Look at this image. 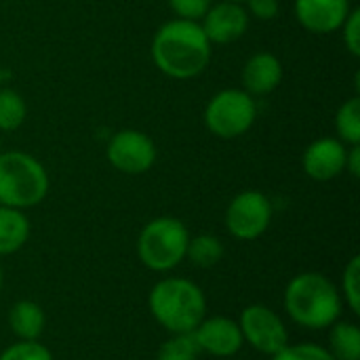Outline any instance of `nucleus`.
<instances>
[{
    "label": "nucleus",
    "mask_w": 360,
    "mask_h": 360,
    "mask_svg": "<svg viewBox=\"0 0 360 360\" xmlns=\"http://www.w3.org/2000/svg\"><path fill=\"white\" fill-rule=\"evenodd\" d=\"M278 0H247V13L259 21H270L278 15Z\"/></svg>",
    "instance_id": "bb28decb"
},
{
    "label": "nucleus",
    "mask_w": 360,
    "mask_h": 360,
    "mask_svg": "<svg viewBox=\"0 0 360 360\" xmlns=\"http://www.w3.org/2000/svg\"><path fill=\"white\" fill-rule=\"evenodd\" d=\"M230 2H240V4H243V2H247V0H230Z\"/></svg>",
    "instance_id": "7c9ffc66"
},
{
    "label": "nucleus",
    "mask_w": 360,
    "mask_h": 360,
    "mask_svg": "<svg viewBox=\"0 0 360 360\" xmlns=\"http://www.w3.org/2000/svg\"><path fill=\"white\" fill-rule=\"evenodd\" d=\"M0 360H55L40 342H15L0 352Z\"/></svg>",
    "instance_id": "b1692460"
},
{
    "label": "nucleus",
    "mask_w": 360,
    "mask_h": 360,
    "mask_svg": "<svg viewBox=\"0 0 360 360\" xmlns=\"http://www.w3.org/2000/svg\"><path fill=\"white\" fill-rule=\"evenodd\" d=\"M335 131L338 139L346 146L360 143V97L354 95L338 108L335 114Z\"/></svg>",
    "instance_id": "6ab92c4d"
},
{
    "label": "nucleus",
    "mask_w": 360,
    "mask_h": 360,
    "mask_svg": "<svg viewBox=\"0 0 360 360\" xmlns=\"http://www.w3.org/2000/svg\"><path fill=\"white\" fill-rule=\"evenodd\" d=\"M49 173L44 165L21 150L0 152V205L11 209H32L49 194Z\"/></svg>",
    "instance_id": "20e7f679"
},
{
    "label": "nucleus",
    "mask_w": 360,
    "mask_h": 360,
    "mask_svg": "<svg viewBox=\"0 0 360 360\" xmlns=\"http://www.w3.org/2000/svg\"><path fill=\"white\" fill-rule=\"evenodd\" d=\"M27 116L25 99L15 89L0 86V131H17Z\"/></svg>",
    "instance_id": "aec40b11"
},
{
    "label": "nucleus",
    "mask_w": 360,
    "mask_h": 360,
    "mask_svg": "<svg viewBox=\"0 0 360 360\" xmlns=\"http://www.w3.org/2000/svg\"><path fill=\"white\" fill-rule=\"evenodd\" d=\"M108 162L124 175H143L148 173L156 158L158 150L150 135L137 129H122L112 135L108 143Z\"/></svg>",
    "instance_id": "1a4fd4ad"
},
{
    "label": "nucleus",
    "mask_w": 360,
    "mask_h": 360,
    "mask_svg": "<svg viewBox=\"0 0 360 360\" xmlns=\"http://www.w3.org/2000/svg\"><path fill=\"white\" fill-rule=\"evenodd\" d=\"M344 32V44L350 51V55L360 57V11L352 8L346 21L340 27Z\"/></svg>",
    "instance_id": "a878e982"
},
{
    "label": "nucleus",
    "mask_w": 360,
    "mask_h": 360,
    "mask_svg": "<svg viewBox=\"0 0 360 360\" xmlns=\"http://www.w3.org/2000/svg\"><path fill=\"white\" fill-rule=\"evenodd\" d=\"M346 171L352 177L360 175V146H350L348 154H346Z\"/></svg>",
    "instance_id": "cd10ccee"
},
{
    "label": "nucleus",
    "mask_w": 360,
    "mask_h": 360,
    "mask_svg": "<svg viewBox=\"0 0 360 360\" xmlns=\"http://www.w3.org/2000/svg\"><path fill=\"white\" fill-rule=\"evenodd\" d=\"M249 13L240 2H213L198 21L211 44H230L243 38L249 30Z\"/></svg>",
    "instance_id": "9d476101"
},
{
    "label": "nucleus",
    "mask_w": 360,
    "mask_h": 360,
    "mask_svg": "<svg viewBox=\"0 0 360 360\" xmlns=\"http://www.w3.org/2000/svg\"><path fill=\"white\" fill-rule=\"evenodd\" d=\"M2 283H4V272H2V266H0V291H2Z\"/></svg>",
    "instance_id": "c85d7f7f"
},
{
    "label": "nucleus",
    "mask_w": 360,
    "mask_h": 360,
    "mask_svg": "<svg viewBox=\"0 0 360 360\" xmlns=\"http://www.w3.org/2000/svg\"><path fill=\"white\" fill-rule=\"evenodd\" d=\"M340 295H342V302L344 306L354 314H360V257L354 255L344 272H342V289H340Z\"/></svg>",
    "instance_id": "4be33fe9"
},
{
    "label": "nucleus",
    "mask_w": 360,
    "mask_h": 360,
    "mask_svg": "<svg viewBox=\"0 0 360 360\" xmlns=\"http://www.w3.org/2000/svg\"><path fill=\"white\" fill-rule=\"evenodd\" d=\"M148 308L152 319L169 333H192L207 316V297L190 278L169 276L152 287Z\"/></svg>",
    "instance_id": "7ed1b4c3"
},
{
    "label": "nucleus",
    "mask_w": 360,
    "mask_h": 360,
    "mask_svg": "<svg viewBox=\"0 0 360 360\" xmlns=\"http://www.w3.org/2000/svg\"><path fill=\"white\" fill-rule=\"evenodd\" d=\"M283 306L295 325L310 331L329 329L340 321L344 310L340 289L321 272H302L293 276L285 287Z\"/></svg>",
    "instance_id": "f03ea898"
},
{
    "label": "nucleus",
    "mask_w": 360,
    "mask_h": 360,
    "mask_svg": "<svg viewBox=\"0 0 360 360\" xmlns=\"http://www.w3.org/2000/svg\"><path fill=\"white\" fill-rule=\"evenodd\" d=\"M272 200L259 190H245L236 194L226 209V228L236 240H257L272 224Z\"/></svg>",
    "instance_id": "0eeeda50"
},
{
    "label": "nucleus",
    "mask_w": 360,
    "mask_h": 360,
    "mask_svg": "<svg viewBox=\"0 0 360 360\" xmlns=\"http://www.w3.org/2000/svg\"><path fill=\"white\" fill-rule=\"evenodd\" d=\"M270 360H335L325 346L319 344H287L281 352H276Z\"/></svg>",
    "instance_id": "5701e85b"
},
{
    "label": "nucleus",
    "mask_w": 360,
    "mask_h": 360,
    "mask_svg": "<svg viewBox=\"0 0 360 360\" xmlns=\"http://www.w3.org/2000/svg\"><path fill=\"white\" fill-rule=\"evenodd\" d=\"M2 80H4V70L0 68V86H2Z\"/></svg>",
    "instance_id": "c756f323"
},
{
    "label": "nucleus",
    "mask_w": 360,
    "mask_h": 360,
    "mask_svg": "<svg viewBox=\"0 0 360 360\" xmlns=\"http://www.w3.org/2000/svg\"><path fill=\"white\" fill-rule=\"evenodd\" d=\"M190 232L175 217H156L148 221L137 236V257L152 272H171L186 259Z\"/></svg>",
    "instance_id": "39448f33"
},
{
    "label": "nucleus",
    "mask_w": 360,
    "mask_h": 360,
    "mask_svg": "<svg viewBox=\"0 0 360 360\" xmlns=\"http://www.w3.org/2000/svg\"><path fill=\"white\" fill-rule=\"evenodd\" d=\"M44 310L32 300H19L8 310V327L21 342H38L44 333Z\"/></svg>",
    "instance_id": "2eb2a0df"
},
{
    "label": "nucleus",
    "mask_w": 360,
    "mask_h": 360,
    "mask_svg": "<svg viewBox=\"0 0 360 360\" xmlns=\"http://www.w3.org/2000/svg\"><path fill=\"white\" fill-rule=\"evenodd\" d=\"M32 226L23 211L0 205V257L21 251L30 238Z\"/></svg>",
    "instance_id": "dca6fc26"
},
{
    "label": "nucleus",
    "mask_w": 360,
    "mask_h": 360,
    "mask_svg": "<svg viewBox=\"0 0 360 360\" xmlns=\"http://www.w3.org/2000/svg\"><path fill=\"white\" fill-rule=\"evenodd\" d=\"M192 335L198 350L215 359H230L238 354L245 344L238 321L226 316H205Z\"/></svg>",
    "instance_id": "9b49d317"
},
{
    "label": "nucleus",
    "mask_w": 360,
    "mask_h": 360,
    "mask_svg": "<svg viewBox=\"0 0 360 360\" xmlns=\"http://www.w3.org/2000/svg\"><path fill=\"white\" fill-rule=\"evenodd\" d=\"M226 255V247L219 236L215 234H198L190 236L188 249H186V259H190L196 268L209 270L215 268Z\"/></svg>",
    "instance_id": "a211bd4d"
},
{
    "label": "nucleus",
    "mask_w": 360,
    "mask_h": 360,
    "mask_svg": "<svg viewBox=\"0 0 360 360\" xmlns=\"http://www.w3.org/2000/svg\"><path fill=\"white\" fill-rule=\"evenodd\" d=\"M283 80V63L270 51H257L243 68V91L251 97H264L278 89Z\"/></svg>",
    "instance_id": "4468645a"
},
{
    "label": "nucleus",
    "mask_w": 360,
    "mask_h": 360,
    "mask_svg": "<svg viewBox=\"0 0 360 360\" xmlns=\"http://www.w3.org/2000/svg\"><path fill=\"white\" fill-rule=\"evenodd\" d=\"M238 327L243 333V342L266 356H274L287 344H291L283 319L264 304L247 306L238 316Z\"/></svg>",
    "instance_id": "6e6552de"
},
{
    "label": "nucleus",
    "mask_w": 360,
    "mask_h": 360,
    "mask_svg": "<svg viewBox=\"0 0 360 360\" xmlns=\"http://www.w3.org/2000/svg\"><path fill=\"white\" fill-rule=\"evenodd\" d=\"M211 4L213 0H169L171 11L179 19H188V21H200Z\"/></svg>",
    "instance_id": "393cba45"
},
{
    "label": "nucleus",
    "mask_w": 360,
    "mask_h": 360,
    "mask_svg": "<svg viewBox=\"0 0 360 360\" xmlns=\"http://www.w3.org/2000/svg\"><path fill=\"white\" fill-rule=\"evenodd\" d=\"M150 55L165 76L173 80H190L209 68L211 42L198 21L175 17L156 30Z\"/></svg>",
    "instance_id": "f257e3e1"
},
{
    "label": "nucleus",
    "mask_w": 360,
    "mask_h": 360,
    "mask_svg": "<svg viewBox=\"0 0 360 360\" xmlns=\"http://www.w3.org/2000/svg\"><path fill=\"white\" fill-rule=\"evenodd\" d=\"M327 352L335 360H360L359 325L350 321H335L329 327Z\"/></svg>",
    "instance_id": "f3484780"
},
{
    "label": "nucleus",
    "mask_w": 360,
    "mask_h": 360,
    "mask_svg": "<svg viewBox=\"0 0 360 360\" xmlns=\"http://www.w3.org/2000/svg\"><path fill=\"white\" fill-rule=\"evenodd\" d=\"M348 146L338 137H321L312 141L302 156L304 173L314 181H331L346 171Z\"/></svg>",
    "instance_id": "f8f14e48"
},
{
    "label": "nucleus",
    "mask_w": 360,
    "mask_h": 360,
    "mask_svg": "<svg viewBox=\"0 0 360 360\" xmlns=\"http://www.w3.org/2000/svg\"><path fill=\"white\" fill-rule=\"evenodd\" d=\"M205 127L219 139L243 137L257 118V103L243 89H224L215 93L205 108Z\"/></svg>",
    "instance_id": "423d86ee"
},
{
    "label": "nucleus",
    "mask_w": 360,
    "mask_h": 360,
    "mask_svg": "<svg viewBox=\"0 0 360 360\" xmlns=\"http://www.w3.org/2000/svg\"><path fill=\"white\" fill-rule=\"evenodd\" d=\"M350 0H295L293 13L302 27L312 34H331L350 15Z\"/></svg>",
    "instance_id": "ddd939ff"
},
{
    "label": "nucleus",
    "mask_w": 360,
    "mask_h": 360,
    "mask_svg": "<svg viewBox=\"0 0 360 360\" xmlns=\"http://www.w3.org/2000/svg\"><path fill=\"white\" fill-rule=\"evenodd\" d=\"M200 350L192 333H171L158 348L156 360H198Z\"/></svg>",
    "instance_id": "412c9836"
}]
</instances>
